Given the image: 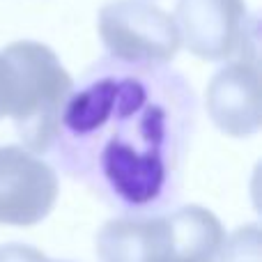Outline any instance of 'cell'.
Wrapping results in <instances>:
<instances>
[{
    "label": "cell",
    "instance_id": "1",
    "mask_svg": "<svg viewBox=\"0 0 262 262\" xmlns=\"http://www.w3.org/2000/svg\"><path fill=\"white\" fill-rule=\"evenodd\" d=\"M193 108L182 74L104 58L74 85L55 143L78 161H92L120 200L147 205L168 184Z\"/></svg>",
    "mask_w": 262,
    "mask_h": 262
},
{
    "label": "cell",
    "instance_id": "2",
    "mask_svg": "<svg viewBox=\"0 0 262 262\" xmlns=\"http://www.w3.org/2000/svg\"><path fill=\"white\" fill-rule=\"evenodd\" d=\"M226 239L209 209L186 205L161 216H124L97 235L101 262H214Z\"/></svg>",
    "mask_w": 262,
    "mask_h": 262
},
{
    "label": "cell",
    "instance_id": "3",
    "mask_svg": "<svg viewBox=\"0 0 262 262\" xmlns=\"http://www.w3.org/2000/svg\"><path fill=\"white\" fill-rule=\"evenodd\" d=\"M3 55L14 78L9 118L16 134L30 152H49L74 90V78L60 64L55 51L39 41H14L5 46Z\"/></svg>",
    "mask_w": 262,
    "mask_h": 262
},
{
    "label": "cell",
    "instance_id": "4",
    "mask_svg": "<svg viewBox=\"0 0 262 262\" xmlns=\"http://www.w3.org/2000/svg\"><path fill=\"white\" fill-rule=\"evenodd\" d=\"M172 18L195 58L258 60V16L249 14L244 0H177Z\"/></svg>",
    "mask_w": 262,
    "mask_h": 262
},
{
    "label": "cell",
    "instance_id": "5",
    "mask_svg": "<svg viewBox=\"0 0 262 262\" xmlns=\"http://www.w3.org/2000/svg\"><path fill=\"white\" fill-rule=\"evenodd\" d=\"M99 37L113 60L166 64L180 51L175 18L149 0H113L99 9Z\"/></svg>",
    "mask_w": 262,
    "mask_h": 262
},
{
    "label": "cell",
    "instance_id": "6",
    "mask_svg": "<svg viewBox=\"0 0 262 262\" xmlns=\"http://www.w3.org/2000/svg\"><path fill=\"white\" fill-rule=\"evenodd\" d=\"M58 175L46 161L21 147H0V226H37L58 200Z\"/></svg>",
    "mask_w": 262,
    "mask_h": 262
},
{
    "label": "cell",
    "instance_id": "7",
    "mask_svg": "<svg viewBox=\"0 0 262 262\" xmlns=\"http://www.w3.org/2000/svg\"><path fill=\"white\" fill-rule=\"evenodd\" d=\"M258 60H235L212 76L205 92V106L223 134L246 138L260 129Z\"/></svg>",
    "mask_w": 262,
    "mask_h": 262
},
{
    "label": "cell",
    "instance_id": "8",
    "mask_svg": "<svg viewBox=\"0 0 262 262\" xmlns=\"http://www.w3.org/2000/svg\"><path fill=\"white\" fill-rule=\"evenodd\" d=\"M219 262H260V228L258 223L242 226L221 244Z\"/></svg>",
    "mask_w": 262,
    "mask_h": 262
},
{
    "label": "cell",
    "instance_id": "9",
    "mask_svg": "<svg viewBox=\"0 0 262 262\" xmlns=\"http://www.w3.org/2000/svg\"><path fill=\"white\" fill-rule=\"evenodd\" d=\"M12 88H14L12 67H9L7 58L0 51V120L5 115H9V108H12Z\"/></svg>",
    "mask_w": 262,
    "mask_h": 262
},
{
    "label": "cell",
    "instance_id": "10",
    "mask_svg": "<svg viewBox=\"0 0 262 262\" xmlns=\"http://www.w3.org/2000/svg\"><path fill=\"white\" fill-rule=\"evenodd\" d=\"M44 253L32 246L23 244H7L0 246V262H41Z\"/></svg>",
    "mask_w": 262,
    "mask_h": 262
},
{
    "label": "cell",
    "instance_id": "11",
    "mask_svg": "<svg viewBox=\"0 0 262 262\" xmlns=\"http://www.w3.org/2000/svg\"><path fill=\"white\" fill-rule=\"evenodd\" d=\"M41 262H51V260H46V258H44V260H41Z\"/></svg>",
    "mask_w": 262,
    "mask_h": 262
}]
</instances>
